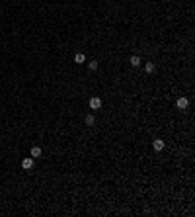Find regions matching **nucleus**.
Here are the masks:
<instances>
[{
    "label": "nucleus",
    "mask_w": 195,
    "mask_h": 217,
    "mask_svg": "<svg viewBox=\"0 0 195 217\" xmlns=\"http://www.w3.org/2000/svg\"><path fill=\"white\" fill-rule=\"evenodd\" d=\"M33 166H35V158L33 157H25L22 161V168H24V170H31Z\"/></svg>",
    "instance_id": "obj_1"
},
{
    "label": "nucleus",
    "mask_w": 195,
    "mask_h": 217,
    "mask_svg": "<svg viewBox=\"0 0 195 217\" xmlns=\"http://www.w3.org/2000/svg\"><path fill=\"white\" fill-rule=\"evenodd\" d=\"M176 106H178V108H180V110H186L187 106H189V100H187L186 96H182V98H178V102H176Z\"/></svg>",
    "instance_id": "obj_2"
},
{
    "label": "nucleus",
    "mask_w": 195,
    "mask_h": 217,
    "mask_svg": "<svg viewBox=\"0 0 195 217\" xmlns=\"http://www.w3.org/2000/svg\"><path fill=\"white\" fill-rule=\"evenodd\" d=\"M90 108H92V110H99V108H102V100H99L98 96L90 98Z\"/></svg>",
    "instance_id": "obj_3"
},
{
    "label": "nucleus",
    "mask_w": 195,
    "mask_h": 217,
    "mask_svg": "<svg viewBox=\"0 0 195 217\" xmlns=\"http://www.w3.org/2000/svg\"><path fill=\"white\" fill-rule=\"evenodd\" d=\"M152 149H154L156 153H160L162 149H164V141H162V139H154V141H152Z\"/></svg>",
    "instance_id": "obj_4"
},
{
    "label": "nucleus",
    "mask_w": 195,
    "mask_h": 217,
    "mask_svg": "<svg viewBox=\"0 0 195 217\" xmlns=\"http://www.w3.org/2000/svg\"><path fill=\"white\" fill-rule=\"evenodd\" d=\"M84 61H86V57H84V53H76V55H74V63H76V65H82Z\"/></svg>",
    "instance_id": "obj_5"
},
{
    "label": "nucleus",
    "mask_w": 195,
    "mask_h": 217,
    "mask_svg": "<svg viewBox=\"0 0 195 217\" xmlns=\"http://www.w3.org/2000/svg\"><path fill=\"white\" fill-rule=\"evenodd\" d=\"M129 63H131V67H139V65H141V57H139V55H133Z\"/></svg>",
    "instance_id": "obj_6"
},
{
    "label": "nucleus",
    "mask_w": 195,
    "mask_h": 217,
    "mask_svg": "<svg viewBox=\"0 0 195 217\" xmlns=\"http://www.w3.org/2000/svg\"><path fill=\"white\" fill-rule=\"evenodd\" d=\"M144 71H146V72H154V71H156V65H154V63H146V65H144Z\"/></svg>",
    "instance_id": "obj_7"
},
{
    "label": "nucleus",
    "mask_w": 195,
    "mask_h": 217,
    "mask_svg": "<svg viewBox=\"0 0 195 217\" xmlns=\"http://www.w3.org/2000/svg\"><path fill=\"white\" fill-rule=\"evenodd\" d=\"M29 155L33 157V158H37V157H41V149H39V147H33V149H31V153H29Z\"/></svg>",
    "instance_id": "obj_8"
},
{
    "label": "nucleus",
    "mask_w": 195,
    "mask_h": 217,
    "mask_svg": "<svg viewBox=\"0 0 195 217\" xmlns=\"http://www.w3.org/2000/svg\"><path fill=\"white\" fill-rule=\"evenodd\" d=\"M96 123V118L94 115H86V125H94Z\"/></svg>",
    "instance_id": "obj_9"
},
{
    "label": "nucleus",
    "mask_w": 195,
    "mask_h": 217,
    "mask_svg": "<svg viewBox=\"0 0 195 217\" xmlns=\"http://www.w3.org/2000/svg\"><path fill=\"white\" fill-rule=\"evenodd\" d=\"M98 68V61H90V71H96Z\"/></svg>",
    "instance_id": "obj_10"
}]
</instances>
